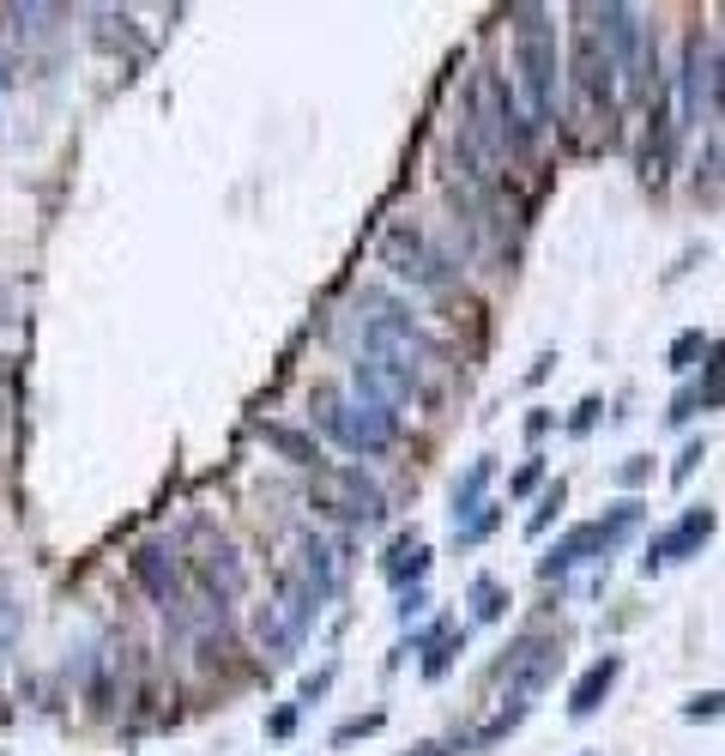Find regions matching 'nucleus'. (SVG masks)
I'll use <instances>...</instances> for the list:
<instances>
[{"mask_svg": "<svg viewBox=\"0 0 725 756\" xmlns=\"http://www.w3.org/2000/svg\"><path fill=\"white\" fill-rule=\"evenodd\" d=\"M514 73L526 92L532 128H557V97H562V55L557 25L544 7H514Z\"/></svg>", "mask_w": 725, "mask_h": 756, "instance_id": "1", "label": "nucleus"}, {"mask_svg": "<svg viewBox=\"0 0 725 756\" xmlns=\"http://www.w3.org/2000/svg\"><path fill=\"white\" fill-rule=\"evenodd\" d=\"M314 424H321L345 454H362V460L388 454L393 436H400V412L362 400V393H338V388H314Z\"/></svg>", "mask_w": 725, "mask_h": 756, "instance_id": "2", "label": "nucleus"}, {"mask_svg": "<svg viewBox=\"0 0 725 756\" xmlns=\"http://www.w3.org/2000/svg\"><path fill=\"white\" fill-rule=\"evenodd\" d=\"M362 352L381 357V364H393L417 393L436 388V381H441V364H448V352H441V345L429 340L424 327H417L412 315H400V309L369 315V327H362Z\"/></svg>", "mask_w": 725, "mask_h": 756, "instance_id": "3", "label": "nucleus"}, {"mask_svg": "<svg viewBox=\"0 0 725 756\" xmlns=\"http://www.w3.org/2000/svg\"><path fill=\"white\" fill-rule=\"evenodd\" d=\"M309 496H314V509L333 515V521H345V527H369V521H381V515H388V496H381V484L369 479L357 460L314 466Z\"/></svg>", "mask_w": 725, "mask_h": 756, "instance_id": "4", "label": "nucleus"}, {"mask_svg": "<svg viewBox=\"0 0 725 756\" xmlns=\"http://www.w3.org/2000/svg\"><path fill=\"white\" fill-rule=\"evenodd\" d=\"M381 267H388L393 279H405V285H417V291H448L453 285V261L441 248H429V236L412 231V224H393V231L381 236Z\"/></svg>", "mask_w": 725, "mask_h": 756, "instance_id": "5", "label": "nucleus"}, {"mask_svg": "<svg viewBox=\"0 0 725 756\" xmlns=\"http://www.w3.org/2000/svg\"><path fill=\"white\" fill-rule=\"evenodd\" d=\"M581 19V13H574ZM569 97H574V109L581 116H598V109H617V67L605 61V49H598V37H593V25H581L574 31V55H569Z\"/></svg>", "mask_w": 725, "mask_h": 756, "instance_id": "6", "label": "nucleus"}, {"mask_svg": "<svg viewBox=\"0 0 725 756\" xmlns=\"http://www.w3.org/2000/svg\"><path fill=\"white\" fill-rule=\"evenodd\" d=\"M557 665H562V648H557V641H550V636H538V629H532V636H520L514 648L502 653V665H496V678H502L514 696H538L544 684L557 678Z\"/></svg>", "mask_w": 725, "mask_h": 756, "instance_id": "7", "label": "nucleus"}, {"mask_svg": "<svg viewBox=\"0 0 725 756\" xmlns=\"http://www.w3.org/2000/svg\"><path fill=\"white\" fill-rule=\"evenodd\" d=\"M713 527H720V515L701 503V509H684V521H671L659 539L647 545V557H641V575H659V569H671V563H684V557H696L701 545L713 539Z\"/></svg>", "mask_w": 725, "mask_h": 756, "instance_id": "8", "label": "nucleus"}, {"mask_svg": "<svg viewBox=\"0 0 725 756\" xmlns=\"http://www.w3.org/2000/svg\"><path fill=\"white\" fill-rule=\"evenodd\" d=\"M285 569L314 593V605H326L338 587H345V551H338L333 539H321V533H302L297 539V557H290Z\"/></svg>", "mask_w": 725, "mask_h": 756, "instance_id": "9", "label": "nucleus"}, {"mask_svg": "<svg viewBox=\"0 0 725 756\" xmlns=\"http://www.w3.org/2000/svg\"><path fill=\"white\" fill-rule=\"evenodd\" d=\"M128 569L164 612H176V605L188 600V593H181V563H176V551H169L164 539H145V545L128 557Z\"/></svg>", "mask_w": 725, "mask_h": 756, "instance_id": "10", "label": "nucleus"}, {"mask_svg": "<svg viewBox=\"0 0 725 756\" xmlns=\"http://www.w3.org/2000/svg\"><path fill=\"white\" fill-rule=\"evenodd\" d=\"M350 393H362V400L388 405V412H400L405 400H417V388H412V381H405L393 364H381V357H369V352H362L357 364H350Z\"/></svg>", "mask_w": 725, "mask_h": 756, "instance_id": "11", "label": "nucleus"}, {"mask_svg": "<svg viewBox=\"0 0 725 756\" xmlns=\"http://www.w3.org/2000/svg\"><path fill=\"white\" fill-rule=\"evenodd\" d=\"M617 678H622V653H598V660L586 665L581 678H574V690H569V714H574V720L598 714V708H605V696L617 690Z\"/></svg>", "mask_w": 725, "mask_h": 756, "instance_id": "12", "label": "nucleus"}, {"mask_svg": "<svg viewBox=\"0 0 725 756\" xmlns=\"http://www.w3.org/2000/svg\"><path fill=\"white\" fill-rule=\"evenodd\" d=\"M605 551H610L605 527L586 521V527H574L569 539H557V545H550V557L538 563V575H544V581H550V575H569L574 563H593V557H605Z\"/></svg>", "mask_w": 725, "mask_h": 756, "instance_id": "13", "label": "nucleus"}, {"mask_svg": "<svg viewBox=\"0 0 725 756\" xmlns=\"http://www.w3.org/2000/svg\"><path fill=\"white\" fill-rule=\"evenodd\" d=\"M194 575L206 581V593H212L218 605H230L236 593H242V563H236V551L224 545V539H212V545L194 557Z\"/></svg>", "mask_w": 725, "mask_h": 756, "instance_id": "14", "label": "nucleus"}, {"mask_svg": "<svg viewBox=\"0 0 725 756\" xmlns=\"http://www.w3.org/2000/svg\"><path fill=\"white\" fill-rule=\"evenodd\" d=\"M429 563H436V557H429L424 539H417V533H400V539L388 545V557H381V569H388V581H400V587H405V581H424Z\"/></svg>", "mask_w": 725, "mask_h": 756, "instance_id": "15", "label": "nucleus"}, {"mask_svg": "<svg viewBox=\"0 0 725 756\" xmlns=\"http://www.w3.org/2000/svg\"><path fill=\"white\" fill-rule=\"evenodd\" d=\"M254 430H260V442L278 448V454H285L290 466H321V448H314V436L290 430V424H272V417H260Z\"/></svg>", "mask_w": 725, "mask_h": 756, "instance_id": "16", "label": "nucleus"}, {"mask_svg": "<svg viewBox=\"0 0 725 756\" xmlns=\"http://www.w3.org/2000/svg\"><path fill=\"white\" fill-rule=\"evenodd\" d=\"M490 479H496V460L490 454H478L460 479H453V521L460 515H472V509H484V491H490Z\"/></svg>", "mask_w": 725, "mask_h": 756, "instance_id": "17", "label": "nucleus"}, {"mask_svg": "<svg viewBox=\"0 0 725 756\" xmlns=\"http://www.w3.org/2000/svg\"><path fill=\"white\" fill-rule=\"evenodd\" d=\"M254 636H260V648L272 653V660H290V653L302 648L297 636H290V624L278 612H272V605H260V617H254Z\"/></svg>", "mask_w": 725, "mask_h": 756, "instance_id": "18", "label": "nucleus"}, {"mask_svg": "<svg viewBox=\"0 0 725 756\" xmlns=\"http://www.w3.org/2000/svg\"><path fill=\"white\" fill-rule=\"evenodd\" d=\"M701 412H713V405H725V340L708 345V357H701Z\"/></svg>", "mask_w": 725, "mask_h": 756, "instance_id": "19", "label": "nucleus"}, {"mask_svg": "<svg viewBox=\"0 0 725 756\" xmlns=\"http://www.w3.org/2000/svg\"><path fill=\"white\" fill-rule=\"evenodd\" d=\"M466 600H472V617H478V624H496V617L508 612V587L496 581V575H478Z\"/></svg>", "mask_w": 725, "mask_h": 756, "instance_id": "20", "label": "nucleus"}, {"mask_svg": "<svg viewBox=\"0 0 725 756\" xmlns=\"http://www.w3.org/2000/svg\"><path fill=\"white\" fill-rule=\"evenodd\" d=\"M526 696H514V702H508V708H496V714H490V727H478V739H472V751H490V744H502L508 739V732H514L520 727V720H526Z\"/></svg>", "mask_w": 725, "mask_h": 756, "instance_id": "21", "label": "nucleus"}, {"mask_svg": "<svg viewBox=\"0 0 725 756\" xmlns=\"http://www.w3.org/2000/svg\"><path fill=\"white\" fill-rule=\"evenodd\" d=\"M496 521H502V509H496V503H484V509L460 515V521H453V545H478V539H490Z\"/></svg>", "mask_w": 725, "mask_h": 756, "instance_id": "22", "label": "nucleus"}, {"mask_svg": "<svg viewBox=\"0 0 725 756\" xmlns=\"http://www.w3.org/2000/svg\"><path fill=\"white\" fill-rule=\"evenodd\" d=\"M708 345H713L708 333H701V327H689V333H677V340H671V357H665V364H671L677 376H689V369L708 357Z\"/></svg>", "mask_w": 725, "mask_h": 756, "instance_id": "23", "label": "nucleus"}, {"mask_svg": "<svg viewBox=\"0 0 725 756\" xmlns=\"http://www.w3.org/2000/svg\"><path fill=\"white\" fill-rule=\"evenodd\" d=\"M562 503H569V484H550V491H544L538 496V509H532V521H526V533L532 539H544V533H550V521H557V515H562Z\"/></svg>", "mask_w": 725, "mask_h": 756, "instance_id": "24", "label": "nucleus"}, {"mask_svg": "<svg viewBox=\"0 0 725 756\" xmlns=\"http://www.w3.org/2000/svg\"><path fill=\"white\" fill-rule=\"evenodd\" d=\"M19 624H25V617H19V600H13V587H7V575H0V660L13 653Z\"/></svg>", "mask_w": 725, "mask_h": 756, "instance_id": "25", "label": "nucleus"}, {"mask_svg": "<svg viewBox=\"0 0 725 756\" xmlns=\"http://www.w3.org/2000/svg\"><path fill=\"white\" fill-rule=\"evenodd\" d=\"M453 653H466V636H453V629H448V636L436 641V653L424 660V678H441V672L453 665Z\"/></svg>", "mask_w": 725, "mask_h": 756, "instance_id": "26", "label": "nucleus"}, {"mask_svg": "<svg viewBox=\"0 0 725 756\" xmlns=\"http://www.w3.org/2000/svg\"><path fill=\"white\" fill-rule=\"evenodd\" d=\"M725 714V690H701L684 702V720H720Z\"/></svg>", "mask_w": 725, "mask_h": 756, "instance_id": "27", "label": "nucleus"}, {"mask_svg": "<svg viewBox=\"0 0 725 756\" xmlns=\"http://www.w3.org/2000/svg\"><path fill=\"white\" fill-rule=\"evenodd\" d=\"M7 19H13L19 31H49V19H61V7H13Z\"/></svg>", "mask_w": 725, "mask_h": 756, "instance_id": "28", "label": "nucleus"}, {"mask_svg": "<svg viewBox=\"0 0 725 756\" xmlns=\"http://www.w3.org/2000/svg\"><path fill=\"white\" fill-rule=\"evenodd\" d=\"M538 484H544V460H538V454H532V460H526V466H520V472H514V479H508V496H532V491H538Z\"/></svg>", "mask_w": 725, "mask_h": 756, "instance_id": "29", "label": "nucleus"}, {"mask_svg": "<svg viewBox=\"0 0 725 756\" xmlns=\"http://www.w3.org/2000/svg\"><path fill=\"white\" fill-rule=\"evenodd\" d=\"M369 732H381V714H357V720H345V727H333V744H357V739H369Z\"/></svg>", "mask_w": 725, "mask_h": 756, "instance_id": "30", "label": "nucleus"}, {"mask_svg": "<svg viewBox=\"0 0 725 756\" xmlns=\"http://www.w3.org/2000/svg\"><path fill=\"white\" fill-rule=\"evenodd\" d=\"M701 460H708V442H689L684 454H677V466H671V484H689V479H696V466H701Z\"/></svg>", "mask_w": 725, "mask_h": 756, "instance_id": "31", "label": "nucleus"}, {"mask_svg": "<svg viewBox=\"0 0 725 756\" xmlns=\"http://www.w3.org/2000/svg\"><path fill=\"white\" fill-rule=\"evenodd\" d=\"M647 479H653V454H629L617 466V484H629V491H634V484H647Z\"/></svg>", "mask_w": 725, "mask_h": 756, "instance_id": "32", "label": "nucleus"}, {"mask_svg": "<svg viewBox=\"0 0 725 756\" xmlns=\"http://www.w3.org/2000/svg\"><path fill=\"white\" fill-rule=\"evenodd\" d=\"M696 405H701V388L689 381V388H677V400H671V412H665V417H671V424H689V417H696Z\"/></svg>", "mask_w": 725, "mask_h": 756, "instance_id": "33", "label": "nucleus"}, {"mask_svg": "<svg viewBox=\"0 0 725 756\" xmlns=\"http://www.w3.org/2000/svg\"><path fill=\"white\" fill-rule=\"evenodd\" d=\"M290 732H297V702L272 708V714H266V739H290Z\"/></svg>", "mask_w": 725, "mask_h": 756, "instance_id": "34", "label": "nucleus"}, {"mask_svg": "<svg viewBox=\"0 0 725 756\" xmlns=\"http://www.w3.org/2000/svg\"><path fill=\"white\" fill-rule=\"evenodd\" d=\"M333 690V665H321L314 678H302V702H314V696H326Z\"/></svg>", "mask_w": 725, "mask_h": 756, "instance_id": "35", "label": "nucleus"}, {"mask_svg": "<svg viewBox=\"0 0 725 756\" xmlns=\"http://www.w3.org/2000/svg\"><path fill=\"white\" fill-rule=\"evenodd\" d=\"M593 417H598V400H581V405H574V417H569V430H574V436L593 430Z\"/></svg>", "mask_w": 725, "mask_h": 756, "instance_id": "36", "label": "nucleus"}, {"mask_svg": "<svg viewBox=\"0 0 725 756\" xmlns=\"http://www.w3.org/2000/svg\"><path fill=\"white\" fill-rule=\"evenodd\" d=\"M417 612H429V593H424V587H412V593L400 600V617H417Z\"/></svg>", "mask_w": 725, "mask_h": 756, "instance_id": "37", "label": "nucleus"}, {"mask_svg": "<svg viewBox=\"0 0 725 756\" xmlns=\"http://www.w3.org/2000/svg\"><path fill=\"white\" fill-rule=\"evenodd\" d=\"M544 430H550V412H532V417H526V436H532V442H538Z\"/></svg>", "mask_w": 725, "mask_h": 756, "instance_id": "38", "label": "nucleus"}, {"mask_svg": "<svg viewBox=\"0 0 725 756\" xmlns=\"http://www.w3.org/2000/svg\"><path fill=\"white\" fill-rule=\"evenodd\" d=\"M7 321H13V291L0 285V327H7Z\"/></svg>", "mask_w": 725, "mask_h": 756, "instance_id": "39", "label": "nucleus"}, {"mask_svg": "<svg viewBox=\"0 0 725 756\" xmlns=\"http://www.w3.org/2000/svg\"><path fill=\"white\" fill-rule=\"evenodd\" d=\"M7 376H13V364H7V357H0V381H7Z\"/></svg>", "mask_w": 725, "mask_h": 756, "instance_id": "40", "label": "nucleus"}, {"mask_svg": "<svg viewBox=\"0 0 725 756\" xmlns=\"http://www.w3.org/2000/svg\"><path fill=\"white\" fill-rule=\"evenodd\" d=\"M0 424H7V405H0Z\"/></svg>", "mask_w": 725, "mask_h": 756, "instance_id": "41", "label": "nucleus"}, {"mask_svg": "<svg viewBox=\"0 0 725 756\" xmlns=\"http://www.w3.org/2000/svg\"><path fill=\"white\" fill-rule=\"evenodd\" d=\"M586 756H593V751H586Z\"/></svg>", "mask_w": 725, "mask_h": 756, "instance_id": "42", "label": "nucleus"}]
</instances>
